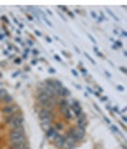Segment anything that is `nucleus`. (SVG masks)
Here are the masks:
<instances>
[{
  "label": "nucleus",
  "instance_id": "5",
  "mask_svg": "<svg viewBox=\"0 0 127 149\" xmlns=\"http://www.w3.org/2000/svg\"><path fill=\"white\" fill-rule=\"evenodd\" d=\"M18 109L20 108L17 106V104H8V106H3V109H2V114L5 118L12 116V114H15V113H18Z\"/></svg>",
  "mask_w": 127,
  "mask_h": 149
},
{
  "label": "nucleus",
  "instance_id": "15",
  "mask_svg": "<svg viewBox=\"0 0 127 149\" xmlns=\"http://www.w3.org/2000/svg\"><path fill=\"white\" fill-rule=\"evenodd\" d=\"M30 53H32L33 56H38V55H40L38 53V50H35V48H30Z\"/></svg>",
  "mask_w": 127,
  "mask_h": 149
},
{
  "label": "nucleus",
  "instance_id": "9",
  "mask_svg": "<svg viewBox=\"0 0 127 149\" xmlns=\"http://www.w3.org/2000/svg\"><path fill=\"white\" fill-rule=\"evenodd\" d=\"M78 128H81V129H86V126H88V118L83 114V116H79L78 118V124H76Z\"/></svg>",
  "mask_w": 127,
  "mask_h": 149
},
{
  "label": "nucleus",
  "instance_id": "4",
  "mask_svg": "<svg viewBox=\"0 0 127 149\" xmlns=\"http://www.w3.org/2000/svg\"><path fill=\"white\" fill-rule=\"evenodd\" d=\"M38 116H40V121H55V114L51 109H45V108H40L38 109Z\"/></svg>",
  "mask_w": 127,
  "mask_h": 149
},
{
  "label": "nucleus",
  "instance_id": "19",
  "mask_svg": "<svg viewBox=\"0 0 127 149\" xmlns=\"http://www.w3.org/2000/svg\"><path fill=\"white\" fill-rule=\"evenodd\" d=\"M13 61H15L17 65H20V63H21V58H15V60H13Z\"/></svg>",
  "mask_w": 127,
  "mask_h": 149
},
{
  "label": "nucleus",
  "instance_id": "10",
  "mask_svg": "<svg viewBox=\"0 0 127 149\" xmlns=\"http://www.w3.org/2000/svg\"><path fill=\"white\" fill-rule=\"evenodd\" d=\"M61 114L64 116V119H69V121L74 118V114H73V111H71V108H69V106L66 108V109H63V111H61Z\"/></svg>",
  "mask_w": 127,
  "mask_h": 149
},
{
  "label": "nucleus",
  "instance_id": "7",
  "mask_svg": "<svg viewBox=\"0 0 127 149\" xmlns=\"http://www.w3.org/2000/svg\"><path fill=\"white\" fill-rule=\"evenodd\" d=\"M45 83L51 86L56 93H58V90H61V88H63V85H61V81H59V80H45ZM56 96H58V95H56Z\"/></svg>",
  "mask_w": 127,
  "mask_h": 149
},
{
  "label": "nucleus",
  "instance_id": "18",
  "mask_svg": "<svg viewBox=\"0 0 127 149\" xmlns=\"http://www.w3.org/2000/svg\"><path fill=\"white\" fill-rule=\"evenodd\" d=\"M5 95H7L5 91H2V90H0V101H2V98H3V96H5Z\"/></svg>",
  "mask_w": 127,
  "mask_h": 149
},
{
  "label": "nucleus",
  "instance_id": "20",
  "mask_svg": "<svg viewBox=\"0 0 127 149\" xmlns=\"http://www.w3.org/2000/svg\"><path fill=\"white\" fill-rule=\"evenodd\" d=\"M3 38H5V35H2V33H0V40H3Z\"/></svg>",
  "mask_w": 127,
  "mask_h": 149
},
{
  "label": "nucleus",
  "instance_id": "8",
  "mask_svg": "<svg viewBox=\"0 0 127 149\" xmlns=\"http://www.w3.org/2000/svg\"><path fill=\"white\" fill-rule=\"evenodd\" d=\"M8 149H30L28 148V141H23V143H15V144H10Z\"/></svg>",
  "mask_w": 127,
  "mask_h": 149
},
{
  "label": "nucleus",
  "instance_id": "13",
  "mask_svg": "<svg viewBox=\"0 0 127 149\" xmlns=\"http://www.w3.org/2000/svg\"><path fill=\"white\" fill-rule=\"evenodd\" d=\"M2 101H3V106H8V104H13V98L10 95H5L2 98Z\"/></svg>",
  "mask_w": 127,
  "mask_h": 149
},
{
  "label": "nucleus",
  "instance_id": "2",
  "mask_svg": "<svg viewBox=\"0 0 127 149\" xmlns=\"http://www.w3.org/2000/svg\"><path fill=\"white\" fill-rule=\"evenodd\" d=\"M27 141V133L25 129L20 128V129H12L8 133V143L10 144H15V143H23Z\"/></svg>",
  "mask_w": 127,
  "mask_h": 149
},
{
  "label": "nucleus",
  "instance_id": "11",
  "mask_svg": "<svg viewBox=\"0 0 127 149\" xmlns=\"http://www.w3.org/2000/svg\"><path fill=\"white\" fill-rule=\"evenodd\" d=\"M45 134H46V139H48V141H53V139L56 138V134H58V133H56V131H55V128L51 126V128L48 129V131H46Z\"/></svg>",
  "mask_w": 127,
  "mask_h": 149
},
{
  "label": "nucleus",
  "instance_id": "12",
  "mask_svg": "<svg viewBox=\"0 0 127 149\" xmlns=\"http://www.w3.org/2000/svg\"><path fill=\"white\" fill-rule=\"evenodd\" d=\"M53 128H55V131H56V133H59V134H63V129H64V124L61 121H56L53 124Z\"/></svg>",
  "mask_w": 127,
  "mask_h": 149
},
{
  "label": "nucleus",
  "instance_id": "6",
  "mask_svg": "<svg viewBox=\"0 0 127 149\" xmlns=\"http://www.w3.org/2000/svg\"><path fill=\"white\" fill-rule=\"evenodd\" d=\"M55 144H56V148L59 149H64V144H66V134H56V138L53 139Z\"/></svg>",
  "mask_w": 127,
  "mask_h": 149
},
{
  "label": "nucleus",
  "instance_id": "1",
  "mask_svg": "<svg viewBox=\"0 0 127 149\" xmlns=\"http://www.w3.org/2000/svg\"><path fill=\"white\" fill-rule=\"evenodd\" d=\"M23 116H21V113L18 111V113H15V114H12V116H8V118H5V124L10 128V131L12 129H20V128H23Z\"/></svg>",
  "mask_w": 127,
  "mask_h": 149
},
{
  "label": "nucleus",
  "instance_id": "16",
  "mask_svg": "<svg viewBox=\"0 0 127 149\" xmlns=\"http://www.w3.org/2000/svg\"><path fill=\"white\" fill-rule=\"evenodd\" d=\"M94 52H96V55H97V56H101V58H104V56H102V53H101L99 50H97V48L94 47Z\"/></svg>",
  "mask_w": 127,
  "mask_h": 149
},
{
  "label": "nucleus",
  "instance_id": "17",
  "mask_svg": "<svg viewBox=\"0 0 127 149\" xmlns=\"http://www.w3.org/2000/svg\"><path fill=\"white\" fill-rule=\"evenodd\" d=\"M114 43H116V45H114L116 48H122V43L121 42H114Z\"/></svg>",
  "mask_w": 127,
  "mask_h": 149
},
{
  "label": "nucleus",
  "instance_id": "3",
  "mask_svg": "<svg viewBox=\"0 0 127 149\" xmlns=\"http://www.w3.org/2000/svg\"><path fill=\"white\" fill-rule=\"evenodd\" d=\"M66 136H69L71 139H74L76 143L79 144L81 141H84V138H86V131L84 129H81V128H78V126H73V128L68 131V134Z\"/></svg>",
  "mask_w": 127,
  "mask_h": 149
},
{
  "label": "nucleus",
  "instance_id": "14",
  "mask_svg": "<svg viewBox=\"0 0 127 149\" xmlns=\"http://www.w3.org/2000/svg\"><path fill=\"white\" fill-rule=\"evenodd\" d=\"M79 70H81V73L84 74V76H86V74H88V70H86L84 66H83V63H79Z\"/></svg>",
  "mask_w": 127,
  "mask_h": 149
}]
</instances>
